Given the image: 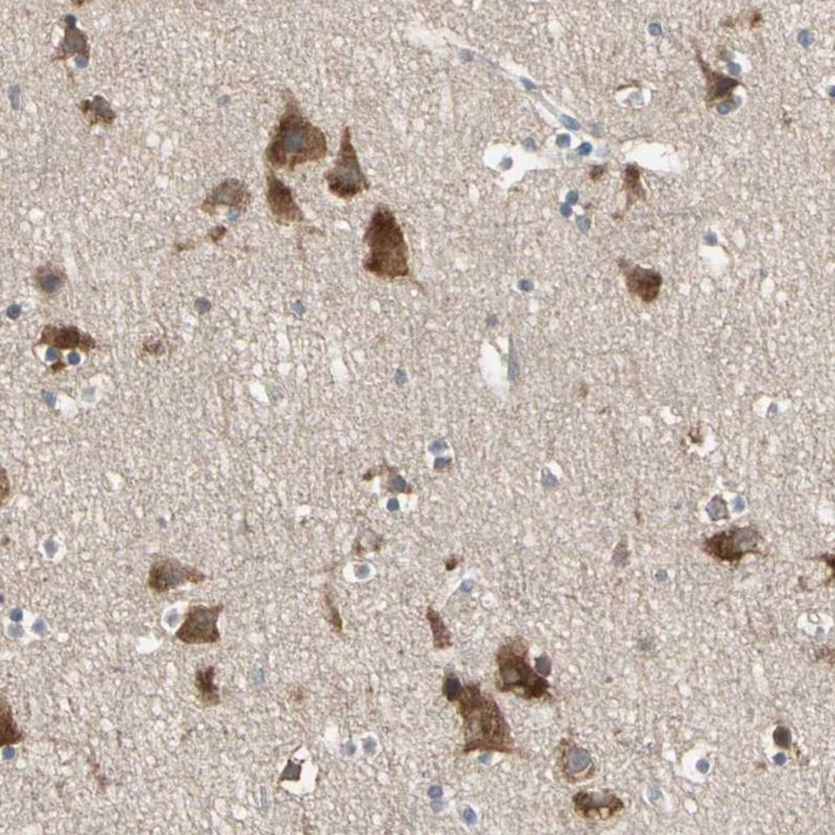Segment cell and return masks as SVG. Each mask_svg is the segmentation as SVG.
Segmentation results:
<instances>
[{"mask_svg": "<svg viewBox=\"0 0 835 835\" xmlns=\"http://www.w3.org/2000/svg\"><path fill=\"white\" fill-rule=\"evenodd\" d=\"M283 99L284 111L273 131L263 159L266 168L294 172L297 166L327 156V138L303 114L292 91H284Z\"/></svg>", "mask_w": 835, "mask_h": 835, "instance_id": "6da1fadb", "label": "cell"}, {"mask_svg": "<svg viewBox=\"0 0 835 835\" xmlns=\"http://www.w3.org/2000/svg\"><path fill=\"white\" fill-rule=\"evenodd\" d=\"M457 712L463 719L464 754L476 752H514L510 726L496 699L475 683L463 684L457 699Z\"/></svg>", "mask_w": 835, "mask_h": 835, "instance_id": "7a4b0ae2", "label": "cell"}, {"mask_svg": "<svg viewBox=\"0 0 835 835\" xmlns=\"http://www.w3.org/2000/svg\"><path fill=\"white\" fill-rule=\"evenodd\" d=\"M363 241L369 249L363 262L366 272L381 279L410 278L408 244L390 208L381 204L377 206Z\"/></svg>", "mask_w": 835, "mask_h": 835, "instance_id": "3957f363", "label": "cell"}, {"mask_svg": "<svg viewBox=\"0 0 835 835\" xmlns=\"http://www.w3.org/2000/svg\"><path fill=\"white\" fill-rule=\"evenodd\" d=\"M530 643L522 636L506 638L496 653V689L522 699H550V682L530 666Z\"/></svg>", "mask_w": 835, "mask_h": 835, "instance_id": "277c9868", "label": "cell"}, {"mask_svg": "<svg viewBox=\"0 0 835 835\" xmlns=\"http://www.w3.org/2000/svg\"><path fill=\"white\" fill-rule=\"evenodd\" d=\"M325 180L329 192L345 201L370 190V182L361 170L349 126L343 131L334 166L326 173Z\"/></svg>", "mask_w": 835, "mask_h": 835, "instance_id": "5b68a950", "label": "cell"}, {"mask_svg": "<svg viewBox=\"0 0 835 835\" xmlns=\"http://www.w3.org/2000/svg\"><path fill=\"white\" fill-rule=\"evenodd\" d=\"M761 539L760 533L753 526H735L705 539L702 550L717 561L737 563L747 555L760 554Z\"/></svg>", "mask_w": 835, "mask_h": 835, "instance_id": "8992f818", "label": "cell"}, {"mask_svg": "<svg viewBox=\"0 0 835 835\" xmlns=\"http://www.w3.org/2000/svg\"><path fill=\"white\" fill-rule=\"evenodd\" d=\"M223 610V604L211 607L204 605L192 606L186 611L183 623L175 632V638L186 645H205L219 643L221 633L217 623Z\"/></svg>", "mask_w": 835, "mask_h": 835, "instance_id": "52a82bcc", "label": "cell"}, {"mask_svg": "<svg viewBox=\"0 0 835 835\" xmlns=\"http://www.w3.org/2000/svg\"><path fill=\"white\" fill-rule=\"evenodd\" d=\"M206 579L203 572L182 563L175 557H163L151 565L148 585L152 591L165 593L186 584L202 583Z\"/></svg>", "mask_w": 835, "mask_h": 835, "instance_id": "ba28073f", "label": "cell"}, {"mask_svg": "<svg viewBox=\"0 0 835 835\" xmlns=\"http://www.w3.org/2000/svg\"><path fill=\"white\" fill-rule=\"evenodd\" d=\"M266 168V202L275 221L281 226L302 223L303 211L295 201L292 190L276 177L272 168Z\"/></svg>", "mask_w": 835, "mask_h": 835, "instance_id": "9c48e42d", "label": "cell"}, {"mask_svg": "<svg viewBox=\"0 0 835 835\" xmlns=\"http://www.w3.org/2000/svg\"><path fill=\"white\" fill-rule=\"evenodd\" d=\"M557 765L563 778L570 784L588 780L595 770L590 753L572 739H564L560 745Z\"/></svg>", "mask_w": 835, "mask_h": 835, "instance_id": "30bf717a", "label": "cell"}, {"mask_svg": "<svg viewBox=\"0 0 835 835\" xmlns=\"http://www.w3.org/2000/svg\"><path fill=\"white\" fill-rule=\"evenodd\" d=\"M574 810L579 818L588 821L608 819L623 809V803L611 792H579L574 798Z\"/></svg>", "mask_w": 835, "mask_h": 835, "instance_id": "8fae6325", "label": "cell"}, {"mask_svg": "<svg viewBox=\"0 0 835 835\" xmlns=\"http://www.w3.org/2000/svg\"><path fill=\"white\" fill-rule=\"evenodd\" d=\"M252 195L243 182L228 179L215 186L202 204V210L213 215L219 206H228L237 213L243 212L250 204Z\"/></svg>", "mask_w": 835, "mask_h": 835, "instance_id": "7c38bea8", "label": "cell"}, {"mask_svg": "<svg viewBox=\"0 0 835 835\" xmlns=\"http://www.w3.org/2000/svg\"><path fill=\"white\" fill-rule=\"evenodd\" d=\"M621 268L630 294L645 303H652L658 298L663 281L660 273L628 261H621Z\"/></svg>", "mask_w": 835, "mask_h": 835, "instance_id": "4fadbf2b", "label": "cell"}, {"mask_svg": "<svg viewBox=\"0 0 835 835\" xmlns=\"http://www.w3.org/2000/svg\"><path fill=\"white\" fill-rule=\"evenodd\" d=\"M37 345H48L58 350L66 349H80L83 352L89 353L95 348V341L88 333L82 332L75 326L48 325L42 330L41 339Z\"/></svg>", "mask_w": 835, "mask_h": 835, "instance_id": "5bb4252c", "label": "cell"}, {"mask_svg": "<svg viewBox=\"0 0 835 835\" xmlns=\"http://www.w3.org/2000/svg\"><path fill=\"white\" fill-rule=\"evenodd\" d=\"M75 53L87 58V59L90 58V45L88 43V37L85 33L79 30L75 24H66L65 35H64L63 40L58 48L57 52L53 55V61L70 59Z\"/></svg>", "mask_w": 835, "mask_h": 835, "instance_id": "9a60e30c", "label": "cell"}, {"mask_svg": "<svg viewBox=\"0 0 835 835\" xmlns=\"http://www.w3.org/2000/svg\"><path fill=\"white\" fill-rule=\"evenodd\" d=\"M36 288L44 296L57 295L67 282L65 271L55 264L48 263L36 268L34 273Z\"/></svg>", "mask_w": 835, "mask_h": 835, "instance_id": "2e32d148", "label": "cell"}, {"mask_svg": "<svg viewBox=\"0 0 835 835\" xmlns=\"http://www.w3.org/2000/svg\"><path fill=\"white\" fill-rule=\"evenodd\" d=\"M214 666L209 665L195 672L193 683L197 689V699L204 707H215L222 703L219 688L214 683Z\"/></svg>", "mask_w": 835, "mask_h": 835, "instance_id": "e0dca14e", "label": "cell"}, {"mask_svg": "<svg viewBox=\"0 0 835 835\" xmlns=\"http://www.w3.org/2000/svg\"><path fill=\"white\" fill-rule=\"evenodd\" d=\"M80 110L83 113L91 126L104 124L110 126L116 119L113 109L104 97L97 95L93 99H85L80 104Z\"/></svg>", "mask_w": 835, "mask_h": 835, "instance_id": "ac0fdd59", "label": "cell"}, {"mask_svg": "<svg viewBox=\"0 0 835 835\" xmlns=\"http://www.w3.org/2000/svg\"><path fill=\"white\" fill-rule=\"evenodd\" d=\"M0 712H1V746L10 747L18 745L24 741L23 733L18 729L16 721L13 715L12 707L4 696H1L0 702Z\"/></svg>", "mask_w": 835, "mask_h": 835, "instance_id": "d6986e66", "label": "cell"}, {"mask_svg": "<svg viewBox=\"0 0 835 835\" xmlns=\"http://www.w3.org/2000/svg\"><path fill=\"white\" fill-rule=\"evenodd\" d=\"M427 619L430 621V626H432V634H434V644L435 648H445L450 645V636L447 628L444 625L443 621L440 617L439 613L435 612L432 608H428Z\"/></svg>", "mask_w": 835, "mask_h": 835, "instance_id": "ffe728a7", "label": "cell"}, {"mask_svg": "<svg viewBox=\"0 0 835 835\" xmlns=\"http://www.w3.org/2000/svg\"><path fill=\"white\" fill-rule=\"evenodd\" d=\"M444 697H446L449 703H455L461 696L463 692V684L461 683L459 679L455 676L452 672H446L445 677L443 680V688H442Z\"/></svg>", "mask_w": 835, "mask_h": 835, "instance_id": "44dd1931", "label": "cell"}, {"mask_svg": "<svg viewBox=\"0 0 835 835\" xmlns=\"http://www.w3.org/2000/svg\"><path fill=\"white\" fill-rule=\"evenodd\" d=\"M535 668L539 675H541L544 678H547L552 674V663L550 657L547 655H542L535 660Z\"/></svg>", "mask_w": 835, "mask_h": 835, "instance_id": "7402d4cb", "label": "cell"}, {"mask_svg": "<svg viewBox=\"0 0 835 835\" xmlns=\"http://www.w3.org/2000/svg\"><path fill=\"white\" fill-rule=\"evenodd\" d=\"M774 741L780 748H788L792 743L790 731L785 727H778L774 733Z\"/></svg>", "mask_w": 835, "mask_h": 835, "instance_id": "603a6c76", "label": "cell"}, {"mask_svg": "<svg viewBox=\"0 0 835 835\" xmlns=\"http://www.w3.org/2000/svg\"><path fill=\"white\" fill-rule=\"evenodd\" d=\"M715 506H716V503H715V499H714V501H712L711 503L708 505L707 508L708 513H709V516L711 517L712 519L714 518V516H716L715 520L728 517L727 503H725V501H721L719 508H715Z\"/></svg>", "mask_w": 835, "mask_h": 835, "instance_id": "cb8c5ba5", "label": "cell"}, {"mask_svg": "<svg viewBox=\"0 0 835 835\" xmlns=\"http://www.w3.org/2000/svg\"><path fill=\"white\" fill-rule=\"evenodd\" d=\"M225 232L226 230L223 228V227H217V228H215L214 230H212L210 233H209V236L212 239V241H214V243H217V241H219V239L224 236Z\"/></svg>", "mask_w": 835, "mask_h": 835, "instance_id": "d4e9b609", "label": "cell"}, {"mask_svg": "<svg viewBox=\"0 0 835 835\" xmlns=\"http://www.w3.org/2000/svg\"><path fill=\"white\" fill-rule=\"evenodd\" d=\"M9 492H10V487H9V481L8 479H6V471L2 470V501H4V499L6 498V496H9Z\"/></svg>", "mask_w": 835, "mask_h": 835, "instance_id": "484cf974", "label": "cell"}, {"mask_svg": "<svg viewBox=\"0 0 835 835\" xmlns=\"http://www.w3.org/2000/svg\"><path fill=\"white\" fill-rule=\"evenodd\" d=\"M390 483L392 484L393 489H395V490H397V491H401V492H403V491L405 490L406 487H408V485H406L405 481H404L403 479H402L400 476H398V475H397V476H395L394 481H390Z\"/></svg>", "mask_w": 835, "mask_h": 835, "instance_id": "4316f807", "label": "cell"}, {"mask_svg": "<svg viewBox=\"0 0 835 835\" xmlns=\"http://www.w3.org/2000/svg\"><path fill=\"white\" fill-rule=\"evenodd\" d=\"M195 308H197V310L199 312H207L209 308H210V304H209V302L206 301V300H197V301L195 302Z\"/></svg>", "mask_w": 835, "mask_h": 835, "instance_id": "83f0119b", "label": "cell"}, {"mask_svg": "<svg viewBox=\"0 0 835 835\" xmlns=\"http://www.w3.org/2000/svg\"><path fill=\"white\" fill-rule=\"evenodd\" d=\"M20 313H21V308H20L19 306L12 305L9 307L8 317H10V319H17V317H19Z\"/></svg>", "mask_w": 835, "mask_h": 835, "instance_id": "f1b7e54d", "label": "cell"}, {"mask_svg": "<svg viewBox=\"0 0 835 835\" xmlns=\"http://www.w3.org/2000/svg\"><path fill=\"white\" fill-rule=\"evenodd\" d=\"M46 359L50 361H58L59 359V351H58V349L50 347V350L46 353Z\"/></svg>", "mask_w": 835, "mask_h": 835, "instance_id": "f546056e", "label": "cell"}, {"mask_svg": "<svg viewBox=\"0 0 835 835\" xmlns=\"http://www.w3.org/2000/svg\"><path fill=\"white\" fill-rule=\"evenodd\" d=\"M9 97H10L11 102H12L13 104H14L15 102H17V104H18V99H19V91H18L17 86H15V87H12L10 89V92H9Z\"/></svg>", "mask_w": 835, "mask_h": 835, "instance_id": "4dcf8cb0", "label": "cell"}, {"mask_svg": "<svg viewBox=\"0 0 835 835\" xmlns=\"http://www.w3.org/2000/svg\"><path fill=\"white\" fill-rule=\"evenodd\" d=\"M67 359L70 365H77L81 361V356L75 352H71Z\"/></svg>", "mask_w": 835, "mask_h": 835, "instance_id": "1f68e13d", "label": "cell"}, {"mask_svg": "<svg viewBox=\"0 0 835 835\" xmlns=\"http://www.w3.org/2000/svg\"><path fill=\"white\" fill-rule=\"evenodd\" d=\"M464 818H465L468 823H474L475 819H476V814L472 810L467 809L464 812Z\"/></svg>", "mask_w": 835, "mask_h": 835, "instance_id": "d6a6232c", "label": "cell"}, {"mask_svg": "<svg viewBox=\"0 0 835 835\" xmlns=\"http://www.w3.org/2000/svg\"><path fill=\"white\" fill-rule=\"evenodd\" d=\"M774 760L777 765H785L787 758H786V756L783 754V753H779V754H777L776 756L774 757Z\"/></svg>", "mask_w": 835, "mask_h": 835, "instance_id": "836d02e7", "label": "cell"}, {"mask_svg": "<svg viewBox=\"0 0 835 835\" xmlns=\"http://www.w3.org/2000/svg\"><path fill=\"white\" fill-rule=\"evenodd\" d=\"M88 62L89 59H87V58L77 57V59H75V64H77V67L80 68L86 67V66L88 65Z\"/></svg>", "mask_w": 835, "mask_h": 835, "instance_id": "e575fe53", "label": "cell"}, {"mask_svg": "<svg viewBox=\"0 0 835 835\" xmlns=\"http://www.w3.org/2000/svg\"><path fill=\"white\" fill-rule=\"evenodd\" d=\"M697 768H699V772L702 773H707L708 770H709V763H708V761L706 760L699 761V763H697Z\"/></svg>", "mask_w": 835, "mask_h": 835, "instance_id": "d590c367", "label": "cell"}, {"mask_svg": "<svg viewBox=\"0 0 835 835\" xmlns=\"http://www.w3.org/2000/svg\"><path fill=\"white\" fill-rule=\"evenodd\" d=\"M447 459H437L435 461V468L440 467V469H441V468L445 467L447 465Z\"/></svg>", "mask_w": 835, "mask_h": 835, "instance_id": "8d00e7d4", "label": "cell"}, {"mask_svg": "<svg viewBox=\"0 0 835 835\" xmlns=\"http://www.w3.org/2000/svg\"><path fill=\"white\" fill-rule=\"evenodd\" d=\"M430 792H434V794H432H432H430V795H432V797H440V796H441V792H442V790H441V788H440V787H432V790H430Z\"/></svg>", "mask_w": 835, "mask_h": 835, "instance_id": "74e56055", "label": "cell"}]
</instances>
